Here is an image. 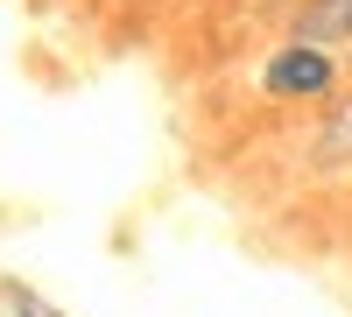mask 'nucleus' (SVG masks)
Instances as JSON below:
<instances>
[{
  "label": "nucleus",
  "instance_id": "f03ea898",
  "mask_svg": "<svg viewBox=\"0 0 352 317\" xmlns=\"http://www.w3.org/2000/svg\"><path fill=\"white\" fill-rule=\"evenodd\" d=\"M310 162L324 169V177L352 169V85H345L338 99L317 106V120H310Z\"/></svg>",
  "mask_w": 352,
  "mask_h": 317
},
{
  "label": "nucleus",
  "instance_id": "20e7f679",
  "mask_svg": "<svg viewBox=\"0 0 352 317\" xmlns=\"http://www.w3.org/2000/svg\"><path fill=\"white\" fill-rule=\"evenodd\" d=\"M282 8H289V14H296V8H303V0H282Z\"/></svg>",
  "mask_w": 352,
  "mask_h": 317
},
{
  "label": "nucleus",
  "instance_id": "f257e3e1",
  "mask_svg": "<svg viewBox=\"0 0 352 317\" xmlns=\"http://www.w3.org/2000/svg\"><path fill=\"white\" fill-rule=\"evenodd\" d=\"M261 92H268L275 106H324L345 92V56L331 43H317V36H289L261 56Z\"/></svg>",
  "mask_w": 352,
  "mask_h": 317
},
{
  "label": "nucleus",
  "instance_id": "7ed1b4c3",
  "mask_svg": "<svg viewBox=\"0 0 352 317\" xmlns=\"http://www.w3.org/2000/svg\"><path fill=\"white\" fill-rule=\"evenodd\" d=\"M0 317H64L56 303H43L28 282H14V275H0Z\"/></svg>",
  "mask_w": 352,
  "mask_h": 317
}]
</instances>
